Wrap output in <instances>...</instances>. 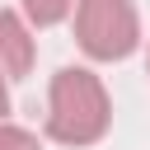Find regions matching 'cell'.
Listing matches in <instances>:
<instances>
[{"label":"cell","mask_w":150,"mask_h":150,"mask_svg":"<svg viewBox=\"0 0 150 150\" xmlns=\"http://www.w3.org/2000/svg\"><path fill=\"white\" fill-rule=\"evenodd\" d=\"M75 38L94 61H122L141 47L136 0H75Z\"/></svg>","instance_id":"obj_2"},{"label":"cell","mask_w":150,"mask_h":150,"mask_svg":"<svg viewBox=\"0 0 150 150\" xmlns=\"http://www.w3.org/2000/svg\"><path fill=\"white\" fill-rule=\"evenodd\" d=\"M108 122H112V103L94 70L66 66L52 75V94H47V136L52 141L94 145V141H103Z\"/></svg>","instance_id":"obj_1"},{"label":"cell","mask_w":150,"mask_h":150,"mask_svg":"<svg viewBox=\"0 0 150 150\" xmlns=\"http://www.w3.org/2000/svg\"><path fill=\"white\" fill-rule=\"evenodd\" d=\"M0 70L9 80L33 70V28L14 9H0Z\"/></svg>","instance_id":"obj_3"},{"label":"cell","mask_w":150,"mask_h":150,"mask_svg":"<svg viewBox=\"0 0 150 150\" xmlns=\"http://www.w3.org/2000/svg\"><path fill=\"white\" fill-rule=\"evenodd\" d=\"M5 80H9V75H5V70H0V117H5V112H9V84H5Z\"/></svg>","instance_id":"obj_6"},{"label":"cell","mask_w":150,"mask_h":150,"mask_svg":"<svg viewBox=\"0 0 150 150\" xmlns=\"http://www.w3.org/2000/svg\"><path fill=\"white\" fill-rule=\"evenodd\" d=\"M0 150H42V145H38V136L28 127H14V122L0 117Z\"/></svg>","instance_id":"obj_5"},{"label":"cell","mask_w":150,"mask_h":150,"mask_svg":"<svg viewBox=\"0 0 150 150\" xmlns=\"http://www.w3.org/2000/svg\"><path fill=\"white\" fill-rule=\"evenodd\" d=\"M70 5L75 0H23V19L33 28H52V23H61L70 14Z\"/></svg>","instance_id":"obj_4"}]
</instances>
